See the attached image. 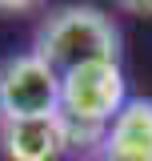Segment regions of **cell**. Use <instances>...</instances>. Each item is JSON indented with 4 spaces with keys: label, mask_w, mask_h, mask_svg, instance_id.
<instances>
[{
    "label": "cell",
    "mask_w": 152,
    "mask_h": 161,
    "mask_svg": "<svg viewBox=\"0 0 152 161\" xmlns=\"http://www.w3.org/2000/svg\"><path fill=\"white\" fill-rule=\"evenodd\" d=\"M32 53L64 77L88 60H116L120 57V32L92 4H64L56 12H48V20L36 28Z\"/></svg>",
    "instance_id": "obj_1"
},
{
    "label": "cell",
    "mask_w": 152,
    "mask_h": 161,
    "mask_svg": "<svg viewBox=\"0 0 152 161\" xmlns=\"http://www.w3.org/2000/svg\"><path fill=\"white\" fill-rule=\"evenodd\" d=\"M124 105H128V97H124L120 60H88L60 77V113L68 121V129L112 125Z\"/></svg>",
    "instance_id": "obj_2"
},
{
    "label": "cell",
    "mask_w": 152,
    "mask_h": 161,
    "mask_svg": "<svg viewBox=\"0 0 152 161\" xmlns=\"http://www.w3.org/2000/svg\"><path fill=\"white\" fill-rule=\"evenodd\" d=\"M0 101L4 121L12 117H48L60 113V73L36 53H24L0 64Z\"/></svg>",
    "instance_id": "obj_3"
},
{
    "label": "cell",
    "mask_w": 152,
    "mask_h": 161,
    "mask_svg": "<svg viewBox=\"0 0 152 161\" xmlns=\"http://www.w3.org/2000/svg\"><path fill=\"white\" fill-rule=\"evenodd\" d=\"M112 4L128 16H152V0H112Z\"/></svg>",
    "instance_id": "obj_6"
},
{
    "label": "cell",
    "mask_w": 152,
    "mask_h": 161,
    "mask_svg": "<svg viewBox=\"0 0 152 161\" xmlns=\"http://www.w3.org/2000/svg\"><path fill=\"white\" fill-rule=\"evenodd\" d=\"M72 141L64 113L48 117H8L0 125V149L8 161H56Z\"/></svg>",
    "instance_id": "obj_4"
},
{
    "label": "cell",
    "mask_w": 152,
    "mask_h": 161,
    "mask_svg": "<svg viewBox=\"0 0 152 161\" xmlns=\"http://www.w3.org/2000/svg\"><path fill=\"white\" fill-rule=\"evenodd\" d=\"M36 0H0V8H12V12H20V8H32Z\"/></svg>",
    "instance_id": "obj_7"
},
{
    "label": "cell",
    "mask_w": 152,
    "mask_h": 161,
    "mask_svg": "<svg viewBox=\"0 0 152 161\" xmlns=\"http://www.w3.org/2000/svg\"><path fill=\"white\" fill-rule=\"evenodd\" d=\"M100 161H152V101L136 97L112 121Z\"/></svg>",
    "instance_id": "obj_5"
},
{
    "label": "cell",
    "mask_w": 152,
    "mask_h": 161,
    "mask_svg": "<svg viewBox=\"0 0 152 161\" xmlns=\"http://www.w3.org/2000/svg\"><path fill=\"white\" fill-rule=\"evenodd\" d=\"M0 125H4V101H0Z\"/></svg>",
    "instance_id": "obj_8"
}]
</instances>
